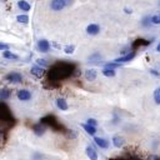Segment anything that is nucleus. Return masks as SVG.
<instances>
[{"label":"nucleus","instance_id":"1","mask_svg":"<svg viewBox=\"0 0 160 160\" xmlns=\"http://www.w3.org/2000/svg\"><path fill=\"white\" fill-rule=\"evenodd\" d=\"M74 70V65L69 64V62H59L56 65H54L51 68V70L49 71V78H51L52 80H59V79H64L66 76H69Z\"/></svg>","mask_w":160,"mask_h":160},{"label":"nucleus","instance_id":"2","mask_svg":"<svg viewBox=\"0 0 160 160\" xmlns=\"http://www.w3.org/2000/svg\"><path fill=\"white\" fill-rule=\"evenodd\" d=\"M11 118V112H10V110H9V108L5 105V104H0V120H2V121H6V120H9Z\"/></svg>","mask_w":160,"mask_h":160},{"label":"nucleus","instance_id":"3","mask_svg":"<svg viewBox=\"0 0 160 160\" xmlns=\"http://www.w3.org/2000/svg\"><path fill=\"white\" fill-rule=\"evenodd\" d=\"M134 56H135V51H131V52H129V54H126V55H124V56H120V58H116V59L114 60V62H116V64H119V65H121V64H124V62H128V61H131V60L134 59Z\"/></svg>","mask_w":160,"mask_h":160},{"label":"nucleus","instance_id":"4","mask_svg":"<svg viewBox=\"0 0 160 160\" xmlns=\"http://www.w3.org/2000/svg\"><path fill=\"white\" fill-rule=\"evenodd\" d=\"M5 79H6L9 82L18 84V82H21L22 76H21V74H19V72H10V74H8V75L5 76Z\"/></svg>","mask_w":160,"mask_h":160},{"label":"nucleus","instance_id":"5","mask_svg":"<svg viewBox=\"0 0 160 160\" xmlns=\"http://www.w3.org/2000/svg\"><path fill=\"white\" fill-rule=\"evenodd\" d=\"M16 96H18V99H20L21 101H28V100H30V99H31V94H30V91H29V90H26V89L18 90Z\"/></svg>","mask_w":160,"mask_h":160},{"label":"nucleus","instance_id":"6","mask_svg":"<svg viewBox=\"0 0 160 160\" xmlns=\"http://www.w3.org/2000/svg\"><path fill=\"white\" fill-rule=\"evenodd\" d=\"M65 5H66V1L65 0H51V4H50L51 9L55 10V11L62 10L65 8Z\"/></svg>","mask_w":160,"mask_h":160},{"label":"nucleus","instance_id":"7","mask_svg":"<svg viewBox=\"0 0 160 160\" xmlns=\"http://www.w3.org/2000/svg\"><path fill=\"white\" fill-rule=\"evenodd\" d=\"M94 141H95V144H96L100 149H108L109 145H110V142H109L105 138H100V136H95V138H94Z\"/></svg>","mask_w":160,"mask_h":160},{"label":"nucleus","instance_id":"8","mask_svg":"<svg viewBox=\"0 0 160 160\" xmlns=\"http://www.w3.org/2000/svg\"><path fill=\"white\" fill-rule=\"evenodd\" d=\"M38 49H39L41 52H46V51H49V49H50V44H49V41H48V40H44V39L39 40V41H38Z\"/></svg>","mask_w":160,"mask_h":160},{"label":"nucleus","instance_id":"9","mask_svg":"<svg viewBox=\"0 0 160 160\" xmlns=\"http://www.w3.org/2000/svg\"><path fill=\"white\" fill-rule=\"evenodd\" d=\"M85 151H86V155H88V158L90 159V160H98V151L92 148V146H86V149H85Z\"/></svg>","mask_w":160,"mask_h":160},{"label":"nucleus","instance_id":"10","mask_svg":"<svg viewBox=\"0 0 160 160\" xmlns=\"http://www.w3.org/2000/svg\"><path fill=\"white\" fill-rule=\"evenodd\" d=\"M124 144H125V140H124L122 136H120V135H115V136H112V145H114L115 148L120 149V148L124 146Z\"/></svg>","mask_w":160,"mask_h":160},{"label":"nucleus","instance_id":"11","mask_svg":"<svg viewBox=\"0 0 160 160\" xmlns=\"http://www.w3.org/2000/svg\"><path fill=\"white\" fill-rule=\"evenodd\" d=\"M31 74L36 78H42L45 75V69L41 66H32L31 68Z\"/></svg>","mask_w":160,"mask_h":160},{"label":"nucleus","instance_id":"12","mask_svg":"<svg viewBox=\"0 0 160 160\" xmlns=\"http://www.w3.org/2000/svg\"><path fill=\"white\" fill-rule=\"evenodd\" d=\"M96 75H98V71L95 69H88L85 71V79L88 81H94L96 79Z\"/></svg>","mask_w":160,"mask_h":160},{"label":"nucleus","instance_id":"13","mask_svg":"<svg viewBox=\"0 0 160 160\" xmlns=\"http://www.w3.org/2000/svg\"><path fill=\"white\" fill-rule=\"evenodd\" d=\"M32 131H34L35 135H38V136L44 135V132H45V126H44V124L39 122V124L34 125V126H32Z\"/></svg>","mask_w":160,"mask_h":160},{"label":"nucleus","instance_id":"14","mask_svg":"<svg viewBox=\"0 0 160 160\" xmlns=\"http://www.w3.org/2000/svg\"><path fill=\"white\" fill-rule=\"evenodd\" d=\"M99 31H100V26L96 25V24H90V25L86 28V32H88L89 35H96Z\"/></svg>","mask_w":160,"mask_h":160},{"label":"nucleus","instance_id":"15","mask_svg":"<svg viewBox=\"0 0 160 160\" xmlns=\"http://www.w3.org/2000/svg\"><path fill=\"white\" fill-rule=\"evenodd\" d=\"M56 105H58V108H59L60 110H62V111H66V110L69 109L66 100H65V99H62V98H59V99L56 100Z\"/></svg>","mask_w":160,"mask_h":160},{"label":"nucleus","instance_id":"16","mask_svg":"<svg viewBox=\"0 0 160 160\" xmlns=\"http://www.w3.org/2000/svg\"><path fill=\"white\" fill-rule=\"evenodd\" d=\"M149 44H151V41L145 40V39H136V40L132 42V48L135 49V48H138V46H146V45H149Z\"/></svg>","mask_w":160,"mask_h":160},{"label":"nucleus","instance_id":"17","mask_svg":"<svg viewBox=\"0 0 160 160\" xmlns=\"http://www.w3.org/2000/svg\"><path fill=\"white\" fill-rule=\"evenodd\" d=\"M81 126H82V129L86 131V134H89V135H91V136H94V135L96 134V128L90 126V125H88V124H82Z\"/></svg>","mask_w":160,"mask_h":160},{"label":"nucleus","instance_id":"18","mask_svg":"<svg viewBox=\"0 0 160 160\" xmlns=\"http://www.w3.org/2000/svg\"><path fill=\"white\" fill-rule=\"evenodd\" d=\"M18 5H19V8L21 9V10H24V11H28V10H30V4L28 2V1H25V0H20V1H18Z\"/></svg>","mask_w":160,"mask_h":160},{"label":"nucleus","instance_id":"19","mask_svg":"<svg viewBox=\"0 0 160 160\" xmlns=\"http://www.w3.org/2000/svg\"><path fill=\"white\" fill-rule=\"evenodd\" d=\"M100 60H101V55H100V54H98V52H95V54H92V55H90V56H89V62L96 64V62H99Z\"/></svg>","mask_w":160,"mask_h":160},{"label":"nucleus","instance_id":"20","mask_svg":"<svg viewBox=\"0 0 160 160\" xmlns=\"http://www.w3.org/2000/svg\"><path fill=\"white\" fill-rule=\"evenodd\" d=\"M10 95H11V92H10L9 89H1V90H0V99H1V100L9 99Z\"/></svg>","mask_w":160,"mask_h":160},{"label":"nucleus","instance_id":"21","mask_svg":"<svg viewBox=\"0 0 160 160\" xmlns=\"http://www.w3.org/2000/svg\"><path fill=\"white\" fill-rule=\"evenodd\" d=\"M115 70H112V69H108V68H104L102 69V75H105V76H108V78H114L115 76Z\"/></svg>","mask_w":160,"mask_h":160},{"label":"nucleus","instance_id":"22","mask_svg":"<svg viewBox=\"0 0 160 160\" xmlns=\"http://www.w3.org/2000/svg\"><path fill=\"white\" fill-rule=\"evenodd\" d=\"M2 55H4L5 59H11V60H16V59H18V56H16L15 54H12L11 51H9V50H5Z\"/></svg>","mask_w":160,"mask_h":160},{"label":"nucleus","instance_id":"23","mask_svg":"<svg viewBox=\"0 0 160 160\" xmlns=\"http://www.w3.org/2000/svg\"><path fill=\"white\" fill-rule=\"evenodd\" d=\"M150 21H151L152 24H155V25H159V24H160V12L152 15V16L150 18Z\"/></svg>","mask_w":160,"mask_h":160},{"label":"nucleus","instance_id":"24","mask_svg":"<svg viewBox=\"0 0 160 160\" xmlns=\"http://www.w3.org/2000/svg\"><path fill=\"white\" fill-rule=\"evenodd\" d=\"M154 100H155L156 104H160V86L156 88L155 91H154Z\"/></svg>","mask_w":160,"mask_h":160},{"label":"nucleus","instance_id":"25","mask_svg":"<svg viewBox=\"0 0 160 160\" xmlns=\"http://www.w3.org/2000/svg\"><path fill=\"white\" fill-rule=\"evenodd\" d=\"M16 20L19 21V22H28L29 21V18H28V15H18V18H16Z\"/></svg>","mask_w":160,"mask_h":160},{"label":"nucleus","instance_id":"26","mask_svg":"<svg viewBox=\"0 0 160 160\" xmlns=\"http://www.w3.org/2000/svg\"><path fill=\"white\" fill-rule=\"evenodd\" d=\"M74 50H75V46H74V45H68V46H65V49H64V51H65L66 54H72Z\"/></svg>","mask_w":160,"mask_h":160},{"label":"nucleus","instance_id":"27","mask_svg":"<svg viewBox=\"0 0 160 160\" xmlns=\"http://www.w3.org/2000/svg\"><path fill=\"white\" fill-rule=\"evenodd\" d=\"M120 65L119 64H116V62H108L106 65H105V68H108V69H112V70H115L116 68H119Z\"/></svg>","mask_w":160,"mask_h":160},{"label":"nucleus","instance_id":"28","mask_svg":"<svg viewBox=\"0 0 160 160\" xmlns=\"http://www.w3.org/2000/svg\"><path fill=\"white\" fill-rule=\"evenodd\" d=\"M86 121H88L86 124H88V125H90V126H94V128H96V125H98V121H96L95 119H92V118H90V119H88Z\"/></svg>","mask_w":160,"mask_h":160},{"label":"nucleus","instance_id":"29","mask_svg":"<svg viewBox=\"0 0 160 160\" xmlns=\"http://www.w3.org/2000/svg\"><path fill=\"white\" fill-rule=\"evenodd\" d=\"M36 61H38L39 66H40V65H41V66H44V68H45V66H48V62H46V60H44V59H38Z\"/></svg>","mask_w":160,"mask_h":160},{"label":"nucleus","instance_id":"30","mask_svg":"<svg viewBox=\"0 0 160 160\" xmlns=\"http://www.w3.org/2000/svg\"><path fill=\"white\" fill-rule=\"evenodd\" d=\"M9 49V46H8V44H2V42H0V50H8Z\"/></svg>","mask_w":160,"mask_h":160},{"label":"nucleus","instance_id":"31","mask_svg":"<svg viewBox=\"0 0 160 160\" xmlns=\"http://www.w3.org/2000/svg\"><path fill=\"white\" fill-rule=\"evenodd\" d=\"M149 20H150V18H145V19H144V21H142V25H144V26H148V25L150 24V21H149Z\"/></svg>","mask_w":160,"mask_h":160},{"label":"nucleus","instance_id":"32","mask_svg":"<svg viewBox=\"0 0 160 160\" xmlns=\"http://www.w3.org/2000/svg\"><path fill=\"white\" fill-rule=\"evenodd\" d=\"M150 72H151L152 75H156V76H159V75H160V74H159V72H156V70H154V69H151V70H150Z\"/></svg>","mask_w":160,"mask_h":160},{"label":"nucleus","instance_id":"33","mask_svg":"<svg viewBox=\"0 0 160 160\" xmlns=\"http://www.w3.org/2000/svg\"><path fill=\"white\" fill-rule=\"evenodd\" d=\"M125 12H126V14H131V9L129 10L128 8H125Z\"/></svg>","mask_w":160,"mask_h":160},{"label":"nucleus","instance_id":"34","mask_svg":"<svg viewBox=\"0 0 160 160\" xmlns=\"http://www.w3.org/2000/svg\"><path fill=\"white\" fill-rule=\"evenodd\" d=\"M156 50H158V51H159V52H160V42H159V44H158V46H156Z\"/></svg>","mask_w":160,"mask_h":160}]
</instances>
